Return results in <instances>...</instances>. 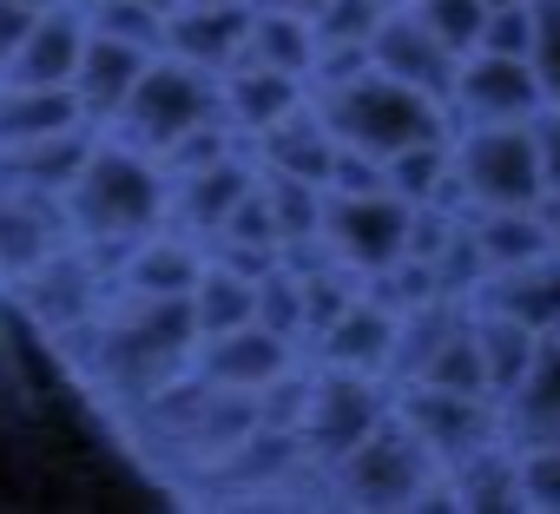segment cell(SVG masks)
I'll use <instances>...</instances> for the list:
<instances>
[{"label":"cell","instance_id":"obj_9","mask_svg":"<svg viewBox=\"0 0 560 514\" xmlns=\"http://www.w3.org/2000/svg\"><path fill=\"white\" fill-rule=\"evenodd\" d=\"M514 501L560 507V442H514Z\"/></svg>","mask_w":560,"mask_h":514},{"label":"cell","instance_id":"obj_11","mask_svg":"<svg viewBox=\"0 0 560 514\" xmlns=\"http://www.w3.org/2000/svg\"><path fill=\"white\" fill-rule=\"evenodd\" d=\"M527 47H534V0H508V8H488V14H481V40H475V54L527 60Z\"/></svg>","mask_w":560,"mask_h":514},{"label":"cell","instance_id":"obj_5","mask_svg":"<svg viewBox=\"0 0 560 514\" xmlns=\"http://www.w3.org/2000/svg\"><path fill=\"white\" fill-rule=\"evenodd\" d=\"M540 106V80L527 60H508V54H462L455 60V80L442 93V113L448 126H494V119H527Z\"/></svg>","mask_w":560,"mask_h":514},{"label":"cell","instance_id":"obj_14","mask_svg":"<svg viewBox=\"0 0 560 514\" xmlns=\"http://www.w3.org/2000/svg\"><path fill=\"white\" fill-rule=\"evenodd\" d=\"M540 224H547V244L560 257V191H540Z\"/></svg>","mask_w":560,"mask_h":514},{"label":"cell","instance_id":"obj_7","mask_svg":"<svg viewBox=\"0 0 560 514\" xmlns=\"http://www.w3.org/2000/svg\"><path fill=\"white\" fill-rule=\"evenodd\" d=\"M475 291H481V297H468L475 311H501V317H514V324L547 337L560 324V257L547 250V257H527V265H514V271H488Z\"/></svg>","mask_w":560,"mask_h":514},{"label":"cell","instance_id":"obj_13","mask_svg":"<svg viewBox=\"0 0 560 514\" xmlns=\"http://www.w3.org/2000/svg\"><path fill=\"white\" fill-rule=\"evenodd\" d=\"M527 132H534V159H540V185L560 191V100H540L527 113Z\"/></svg>","mask_w":560,"mask_h":514},{"label":"cell","instance_id":"obj_15","mask_svg":"<svg viewBox=\"0 0 560 514\" xmlns=\"http://www.w3.org/2000/svg\"><path fill=\"white\" fill-rule=\"evenodd\" d=\"M488 8H508V0H488Z\"/></svg>","mask_w":560,"mask_h":514},{"label":"cell","instance_id":"obj_6","mask_svg":"<svg viewBox=\"0 0 560 514\" xmlns=\"http://www.w3.org/2000/svg\"><path fill=\"white\" fill-rule=\"evenodd\" d=\"M370 73H383V80H396V86H416V93L442 100L448 80H455V54L422 27V14L409 8V0H396V8L376 21V34H370Z\"/></svg>","mask_w":560,"mask_h":514},{"label":"cell","instance_id":"obj_3","mask_svg":"<svg viewBox=\"0 0 560 514\" xmlns=\"http://www.w3.org/2000/svg\"><path fill=\"white\" fill-rule=\"evenodd\" d=\"M435 488H442V468L396 416L383 429H370L330 468V501H343V507H435Z\"/></svg>","mask_w":560,"mask_h":514},{"label":"cell","instance_id":"obj_2","mask_svg":"<svg viewBox=\"0 0 560 514\" xmlns=\"http://www.w3.org/2000/svg\"><path fill=\"white\" fill-rule=\"evenodd\" d=\"M448 165H455V198L462 211H508V205H540V159L527 119H494V126H455L448 132Z\"/></svg>","mask_w":560,"mask_h":514},{"label":"cell","instance_id":"obj_12","mask_svg":"<svg viewBox=\"0 0 560 514\" xmlns=\"http://www.w3.org/2000/svg\"><path fill=\"white\" fill-rule=\"evenodd\" d=\"M527 67L540 80V100H560V0H534V47Z\"/></svg>","mask_w":560,"mask_h":514},{"label":"cell","instance_id":"obj_10","mask_svg":"<svg viewBox=\"0 0 560 514\" xmlns=\"http://www.w3.org/2000/svg\"><path fill=\"white\" fill-rule=\"evenodd\" d=\"M409 8L422 14V27L462 60V54H475V40H481V14H488V0H409Z\"/></svg>","mask_w":560,"mask_h":514},{"label":"cell","instance_id":"obj_4","mask_svg":"<svg viewBox=\"0 0 560 514\" xmlns=\"http://www.w3.org/2000/svg\"><path fill=\"white\" fill-rule=\"evenodd\" d=\"M389 416H396L422 448H429V462H435V468H455V462H468L475 448L501 442V402H494V396H475V389L402 383Z\"/></svg>","mask_w":560,"mask_h":514},{"label":"cell","instance_id":"obj_1","mask_svg":"<svg viewBox=\"0 0 560 514\" xmlns=\"http://www.w3.org/2000/svg\"><path fill=\"white\" fill-rule=\"evenodd\" d=\"M317 126L330 132L337 152H363V159H396L409 145H429V139H448V113L442 100L416 93V86H396L383 73H357L350 86L324 93L317 100Z\"/></svg>","mask_w":560,"mask_h":514},{"label":"cell","instance_id":"obj_8","mask_svg":"<svg viewBox=\"0 0 560 514\" xmlns=\"http://www.w3.org/2000/svg\"><path fill=\"white\" fill-rule=\"evenodd\" d=\"M501 429L514 442H553L560 435V337H540L514 389L501 396Z\"/></svg>","mask_w":560,"mask_h":514}]
</instances>
